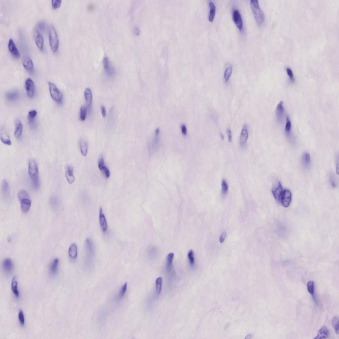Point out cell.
I'll use <instances>...</instances> for the list:
<instances>
[{
  "label": "cell",
  "instance_id": "cell-1",
  "mask_svg": "<svg viewBox=\"0 0 339 339\" xmlns=\"http://www.w3.org/2000/svg\"><path fill=\"white\" fill-rule=\"evenodd\" d=\"M28 172L34 189L38 190L40 186L39 169L36 162L33 159L29 161Z\"/></svg>",
  "mask_w": 339,
  "mask_h": 339
},
{
  "label": "cell",
  "instance_id": "cell-2",
  "mask_svg": "<svg viewBox=\"0 0 339 339\" xmlns=\"http://www.w3.org/2000/svg\"><path fill=\"white\" fill-rule=\"evenodd\" d=\"M250 6L256 22L259 25L263 23L265 20V16L263 11L260 8L257 0H251Z\"/></svg>",
  "mask_w": 339,
  "mask_h": 339
},
{
  "label": "cell",
  "instance_id": "cell-3",
  "mask_svg": "<svg viewBox=\"0 0 339 339\" xmlns=\"http://www.w3.org/2000/svg\"><path fill=\"white\" fill-rule=\"evenodd\" d=\"M49 42L51 49L55 52L57 51L59 44V41L57 33L53 26H50L49 30Z\"/></svg>",
  "mask_w": 339,
  "mask_h": 339
},
{
  "label": "cell",
  "instance_id": "cell-4",
  "mask_svg": "<svg viewBox=\"0 0 339 339\" xmlns=\"http://www.w3.org/2000/svg\"><path fill=\"white\" fill-rule=\"evenodd\" d=\"M50 92L53 100L58 104H61L63 100L62 94L53 83L48 82Z\"/></svg>",
  "mask_w": 339,
  "mask_h": 339
},
{
  "label": "cell",
  "instance_id": "cell-5",
  "mask_svg": "<svg viewBox=\"0 0 339 339\" xmlns=\"http://www.w3.org/2000/svg\"><path fill=\"white\" fill-rule=\"evenodd\" d=\"M86 259L89 261V260L92 259L95 252V247L92 241L89 239L86 240Z\"/></svg>",
  "mask_w": 339,
  "mask_h": 339
},
{
  "label": "cell",
  "instance_id": "cell-6",
  "mask_svg": "<svg viewBox=\"0 0 339 339\" xmlns=\"http://www.w3.org/2000/svg\"><path fill=\"white\" fill-rule=\"evenodd\" d=\"M292 198L291 192L288 190H285L282 193L280 202L285 208H287L291 203Z\"/></svg>",
  "mask_w": 339,
  "mask_h": 339
},
{
  "label": "cell",
  "instance_id": "cell-7",
  "mask_svg": "<svg viewBox=\"0 0 339 339\" xmlns=\"http://www.w3.org/2000/svg\"><path fill=\"white\" fill-rule=\"evenodd\" d=\"M232 18L233 21L239 31H242L243 28V21L242 16L238 9H236L233 11Z\"/></svg>",
  "mask_w": 339,
  "mask_h": 339
},
{
  "label": "cell",
  "instance_id": "cell-8",
  "mask_svg": "<svg viewBox=\"0 0 339 339\" xmlns=\"http://www.w3.org/2000/svg\"><path fill=\"white\" fill-rule=\"evenodd\" d=\"M25 88L28 96L31 98L35 93V84L33 80L30 78H28L25 82Z\"/></svg>",
  "mask_w": 339,
  "mask_h": 339
},
{
  "label": "cell",
  "instance_id": "cell-9",
  "mask_svg": "<svg viewBox=\"0 0 339 339\" xmlns=\"http://www.w3.org/2000/svg\"><path fill=\"white\" fill-rule=\"evenodd\" d=\"M285 116V110L283 101H281L277 107L276 110V118L278 122L282 123L283 121Z\"/></svg>",
  "mask_w": 339,
  "mask_h": 339
},
{
  "label": "cell",
  "instance_id": "cell-10",
  "mask_svg": "<svg viewBox=\"0 0 339 339\" xmlns=\"http://www.w3.org/2000/svg\"><path fill=\"white\" fill-rule=\"evenodd\" d=\"M283 192L281 184L278 182L277 186L274 187L272 190L273 196L277 201L280 202Z\"/></svg>",
  "mask_w": 339,
  "mask_h": 339
},
{
  "label": "cell",
  "instance_id": "cell-11",
  "mask_svg": "<svg viewBox=\"0 0 339 339\" xmlns=\"http://www.w3.org/2000/svg\"><path fill=\"white\" fill-rule=\"evenodd\" d=\"M104 69L109 76L112 77L114 76L115 71L114 68L110 65L108 58H105L103 60Z\"/></svg>",
  "mask_w": 339,
  "mask_h": 339
},
{
  "label": "cell",
  "instance_id": "cell-12",
  "mask_svg": "<svg viewBox=\"0 0 339 339\" xmlns=\"http://www.w3.org/2000/svg\"><path fill=\"white\" fill-rule=\"evenodd\" d=\"M33 35L37 47L40 50L42 51L43 50L44 44V40L42 36L37 30H35Z\"/></svg>",
  "mask_w": 339,
  "mask_h": 339
},
{
  "label": "cell",
  "instance_id": "cell-13",
  "mask_svg": "<svg viewBox=\"0 0 339 339\" xmlns=\"http://www.w3.org/2000/svg\"><path fill=\"white\" fill-rule=\"evenodd\" d=\"M84 95L88 111H89L91 109L92 102V93L91 90L86 88L84 92Z\"/></svg>",
  "mask_w": 339,
  "mask_h": 339
},
{
  "label": "cell",
  "instance_id": "cell-14",
  "mask_svg": "<svg viewBox=\"0 0 339 339\" xmlns=\"http://www.w3.org/2000/svg\"><path fill=\"white\" fill-rule=\"evenodd\" d=\"M98 167L100 170L107 178L110 177V172L108 169L105 166L103 156H101L99 162Z\"/></svg>",
  "mask_w": 339,
  "mask_h": 339
},
{
  "label": "cell",
  "instance_id": "cell-15",
  "mask_svg": "<svg viewBox=\"0 0 339 339\" xmlns=\"http://www.w3.org/2000/svg\"><path fill=\"white\" fill-rule=\"evenodd\" d=\"M248 137L247 127L246 124L243 125L242 131H241L240 138L239 143L240 145L243 146L246 144Z\"/></svg>",
  "mask_w": 339,
  "mask_h": 339
},
{
  "label": "cell",
  "instance_id": "cell-16",
  "mask_svg": "<svg viewBox=\"0 0 339 339\" xmlns=\"http://www.w3.org/2000/svg\"><path fill=\"white\" fill-rule=\"evenodd\" d=\"M8 47L11 54L14 58L17 59L19 58H20V55L19 52L12 39L9 40Z\"/></svg>",
  "mask_w": 339,
  "mask_h": 339
},
{
  "label": "cell",
  "instance_id": "cell-17",
  "mask_svg": "<svg viewBox=\"0 0 339 339\" xmlns=\"http://www.w3.org/2000/svg\"><path fill=\"white\" fill-rule=\"evenodd\" d=\"M99 218L100 223L102 231L104 232H105L107 230V224L106 218L101 208L100 209Z\"/></svg>",
  "mask_w": 339,
  "mask_h": 339
},
{
  "label": "cell",
  "instance_id": "cell-18",
  "mask_svg": "<svg viewBox=\"0 0 339 339\" xmlns=\"http://www.w3.org/2000/svg\"><path fill=\"white\" fill-rule=\"evenodd\" d=\"M0 135L1 140L4 144L8 145H12V142L9 135L3 127L1 128Z\"/></svg>",
  "mask_w": 339,
  "mask_h": 339
},
{
  "label": "cell",
  "instance_id": "cell-19",
  "mask_svg": "<svg viewBox=\"0 0 339 339\" xmlns=\"http://www.w3.org/2000/svg\"><path fill=\"white\" fill-rule=\"evenodd\" d=\"M2 190L3 198L7 200L9 198L10 192L9 184L6 180L2 181Z\"/></svg>",
  "mask_w": 339,
  "mask_h": 339
},
{
  "label": "cell",
  "instance_id": "cell-20",
  "mask_svg": "<svg viewBox=\"0 0 339 339\" xmlns=\"http://www.w3.org/2000/svg\"><path fill=\"white\" fill-rule=\"evenodd\" d=\"M23 65L25 68L30 73L33 72V65L32 59L28 56L25 57L23 61Z\"/></svg>",
  "mask_w": 339,
  "mask_h": 339
},
{
  "label": "cell",
  "instance_id": "cell-21",
  "mask_svg": "<svg viewBox=\"0 0 339 339\" xmlns=\"http://www.w3.org/2000/svg\"><path fill=\"white\" fill-rule=\"evenodd\" d=\"M15 127L16 128H15L14 132V136L16 138L19 139L21 137L23 131V126L19 120H16L15 123Z\"/></svg>",
  "mask_w": 339,
  "mask_h": 339
},
{
  "label": "cell",
  "instance_id": "cell-22",
  "mask_svg": "<svg viewBox=\"0 0 339 339\" xmlns=\"http://www.w3.org/2000/svg\"><path fill=\"white\" fill-rule=\"evenodd\" d=\"M3 268L6 273H10L13 269V263L11 259H5L3 263Z\"/></svg>",
  "mask_w": 339,
  "mask_h": 339
},
{
  "label": "cell",
  "instance_id": "cell-23",
  "mask_svg": "<svg viewBox=\"0 0 339 339\" xmlns=\"http://www.w3.org/2000/svg\"><path fill=\"white\" fill-rule=\"evenodd\" d=\"M21 208L22 211L26 213L29 210L32 204V202L30 198H25L20 201Z\"/></svg>",
  "mask_w": 339,
  "mask_h": 339
},
{
  "label": "cell",
  "instance_id": "cell-24",
  "mask_svg": "<svg viewBox=\"0 0 339 339\" xmlns=\"http://www.w3.org/2000/svg\"><path fill=\"white\" fill-rule=\"evenodd\" d=\"M330 332L328 329L325 326H323L319 330L317 335L314 339H326L328 337Z\"/></svg>",
  "mask_w": 339,
  "mask_h": 339
},
{
  "label": "cell",
  "instance_id": "cell-25",
  "mask_svg": "<svg viewBox=\"0 0 339 339\" xmlns=\"http://www.w3.org/2000/svg\"><path fill=\"white\" fill-rule=\"evenodd\" d=\"M20 97L19 93L16 91L7 92L5 95L6 100L10 102H14L17 101Z\"/></svg>",
  "mask_w": 339,
  "mask_h": 339
},
{
  "label": "cell",
  "instance_id": "cell-26",
  "mask_svg": "<svg viewBox=\"0 0 339 339\" xmlns=\"http://www.w3.org/2000/svg\"><path fill=\"white\" fill-rule=\"evenodd\" d=\"M73 168L71 166H68L65 172V176L67 180L70 184L72 183L75 180V177L73 175Z\"/></svg>",
  "mask_w": 339,
  "mask_h": 339
},
{
  "label": "cell",
  "instance_id": "cell-27",
  "mask_svg": "<svg viewBox=\"0 0 339 339\" xmlns=\"http://www.w3.org/2000/svg\"><path fill=\"white\" fill-rule=\"evenodd\" d=\"M81 152L82 155L86 156L87 155L88 146L87 142L83 138H82L80 141Z\"/></svg>",
  "mask_w": 339,
  "mask_h": 339
},
{
  "label": "cell",
  "instance_id": "cell-28",
  "mask_svg": "<svg viewBox=\"0 0 339 339\" xmlns=\"http://www.w3.org/2000/svg\"><path fill=\"white\" fill-rule=\"evenodd\" d=\"M50 205L54 211H58L60 207V203L58 198L55 196H53L50 199Z\"/></svg>",
  "mask_w": 339,
  "mask_h": 339
},
{
  "label": "cell",
  "instance_id": "cell-29",
  "mask_svg": "<svg viewBox=\"0 0 339 339\" xmlns=\"http://www.w3.org/2000/svg\"><path fill=\"white\" fill-rule=\"evenodd\" d=\"M302 163L303 167L306 169L310 167L311 163V157L309 153L307 152L303 154L302 157Z\"/></svg>",
  "mask_w": 339,
  "mask_h": 339
},
{
  "label": "cell",
  "instance_id": "cell-30",
  "mask_svg": "<svg viewBox=\"0 0 339 339\" xmlns=\"http://www.w3.org/2000/svg\"><path fill=\"white\" fill-rule=\"evenodd\" d=\"M68 253L70 257L73 259L76 258L78 254L77 247L75 243L72 244L70 246Z\"/></svg>",
  "mask_w": 339,
  "mask_h": 339
},
{
  "label": "cell",
  "instance_id": "cell-31",
  "mask_svg": "<svg viewBox=\"0 0 339 339\" xmlns=\"http://www.w3.org/2000/svg\"><path fill=\"white\" fill-rule=\"evenodd\" d=\"M174 255V253H170L167 256L166 262V269L169 272H170L172 269L173 263Z\"/></svg>",
  "mask_w": 339,
  "mask_h": 339
},
{
  "label": "cell",
  "instance_id": "cell-32",
  "mask_svg": "<svg viewBox=\"0 0 339 339\" xmlns=\"http://www.w3.org/2000/svg\"><path fill=\"white\" fill-rule=\"evenodd\" d=\"M210 12L209 20L210 22H213L216 13V7L214 4L212 2L209 3Z\"/></svg>",
  "mask_w": 339,
  "mask_h": 339
},
{
  "label": "cell",
  "instance_id": "cell-33",
  "mask_svg": "<svg viewBox=\"0 0 339 339\" xmlns=\"http://www.w3.org/2000/svg\"><path fill=\"white\" fill-rule=\"evenodd\" d=\"M17 285L18 282L17 278L15 276L13 278L12 280V283H11V288H12V291L15 295L17 297H18L19 296V293L18 291Z\"/></svg>",
  "mask_w": 339,
  "mask_h": 339
},
{
  "label": "cell",
  "instance_id": "cell-34",
  "mask_svg": "<svg viewBox=\"0 0 339 339\" xmlns=\"http://www.w3.org/2000/svg\"><path fill=\"white\" fill-rule=\"evenodd\" d=\"M59 260L56 259L52 262L50 267V271L52 274H55L57 272Z\"/></svg>",
  "mask_w": 339,
  "mask_h": 339
},
{
  "label": "cell",
  "instance_id": "cell-35",
  "mask_svg": "<svg viewBox=\"0 0 339 339\" xmlns=\"http://www.w3.org/2000/svg\"><path fill=\"white\" fill-rule=\"evenodd\" d=\"M127 287V284L126 283L123 286L121 289L120 291L118 294V295L117 296L116 299L118 301H119L121 300L123 298L124 295H125L126 293Z\"/></svg>",
  "mask_w": 339,
  "mask_h": 339
},
{
  "label": "cell",
  "instance_id": "cell-36",
  "mask_svg": "<svg viewBox=\"0 0 339 339\" xmlns=\"http://www.w3.org/2000/svg\"><path fill=\"white\" fill-rule=\"evenodd\" d=\"M17 197L20 201L25 198H30V196L27 192L24 190H21L18 191Z\"/></svg>",
  "mask_w": 339,
  "mask_h": 339
},
{
  "label": "cell",
  "instance_id": "cell-37",
  "mask_svg": "<svg viewBox=\"0 0 339 339\" xmlns=\"http://www.w3.org/2000/svg\"><path fill=\"white\" fill-rule=\"evenodd\" d=\"M307 288L308 292L313 297L314 300H315L314 296L315 292L314 282L312 281H309L307 284Z\"/></svg>",
  "mask_w": 339,
  "mask_h": 339
},
{
  "label": "cell",
  "instance_id": "cell-38",
  "mask_svg": "<svg viewBox=\"0 0 339 339\" xmlns=\"http://www.w3.org/2000/svg\"><path fill=\"white\" fill-rule=\"evenodd\" d=\"M28 120L29 125L31 128L33 130L36 129L37 127L36 117L28 116Z\"/></svg>",
  "mask_w": 339,
  "mask_h": 339
},
{
  "label": "cell",
  "instance_id": "cell-39",
  "mask_svg": "<svg viewBox=\"0 0 339 339\" xmlns=\"http://www.w3.org/2000/svg\"><path fill=\"white\" fill-rule=\"evenodd\" d=\"M87 109L85 106L81 107L80 110V116L81 120L84 121L86 120L87 114Z\"/></svg>",
  "mask_w": 339,
  "mask_h": 339
},
{
  "label": "cell",
  "instance_id": "cell-40",
  "mask_svg": "<svg viewBox=\"0 0 339 339\" xmlns=\"http://www.w3.org/2000/svg\"><path fill=\"white\" fill-rule=\"evenodd\" d=\"M332 325L336 334H339V318L337 317H334L332 320Z\"/></svg>",
  "mask_w": 339,
  "mask_h": 339
},
{
  "label": "cell",
  "instance_id": "cell-41",
  "mask_svg": "<svg viewBox=\"0 0 339 339\" xmlns=\"http://www.w3.org/2000/svg\"><path fill=\"white\" fill-rule=\"evenodd\" d=\"M162 282H163V278L161 277L158 278L156 281V290L158 295H159L161 292Z\"/></svg>",
  "mask_w": 339,
  "mask_h": 339
},
{
  "label": "cell",
  "instance_id": "cell-42",
  "mask_svg": "<svg viewBox=\"0 0 339 339\" xmlns=\"http://www.w3.org/2000/svg\"><path fill=\"white\" fill-rule=\"evenodd\" d=\"M286 120H287V122H286L285 126V132L288 136H289L291 132L292 123L288 117H287Z\"/></svg>",
  "mask_w": 339,
  "mask_h": 339
},
{
  "label": "cell",
  "instance_id": "cell-43",
  "mask_svg": "<svg viewBox=\"0 0 339 339\" xmlns=\"http://www.w3.org/2000/svg\"><path fill=\"white\" fill-rule=\"evenodd\" d=\"M232 72V67H230L227 68L225 71L224 74V78L225 81L227 82L230 77Z\"/></svg>",
  "mask_w": 339,
  "mask_h": 339
},
{
  "label": "cell",
  "instance_id": "cell-44",
  "mask_svg": "<svg viewBox=\"0 0 339 339\" xmlns=\"http://www.w3.org/2000/svg\"><path fill=\"white\" fill-rule=\"evenodd\" d=\"M221 185L222 193L225 195L227 193L229 189L228 183L225 180H222Z\"/></svg>",
  "mask_w": 339,
  "mask_h": 339
},
{
  "label": "cell",
  "instance_id": "cell-45",
  "mask_svg": "<svg viewBox=\"0 0 339 339\" xmlns=\"http://www.w3.org/2000/svg\"><path fill=\"white\" fill-rule=\"evenodd\" d=\"M188 257L190 265L193 266L194 263V252L193 250H190L188 254Z\"/></svg>",
  "mask_w": 339,
  "mask_h": 339
},
{
  "label": "cell",
  "instance_id": "cell-46",
  "mask_svg": "<svg viewBox=\"0 0 339 339\" xmlns=\"http://www.w3.org/2000/svg\"><path fill=\"white\" fill-rule=\"evenodd\" d=\"M61 0H52L51 3L53 8L56 9L59 8L61 5Z\"/></svg>",
  "mask_w": 339,
  "mask_h": 339
},
{
  "label": "cell",
  "instance_id": "cell-47",
  "mask_svg": "<svg viewBox=\"0 0 339 339\" xmlns=\"http://www.w3.org/2000/svg\"><path fill=\"white\" fill-rule=\"evenodd\" d=\"M287 74L289 77L290 80L291 81V82L293 83L295 82V78L294 77V75L292 72V71L291 69L289 67L287 68Z\"/></svg>",
  "mask_w": 339,
  "mask_h": 339
},
{
  "label": "cell",
  "instance_id": "cell-48",
  "mask_svg": "<svg viewBox=\"0 0 339 339\" xmlns=\"http://www.w3.org/2000/svg\"><path fill=\"white\" fill-rule=\"evenodd\" d=\"M330 182L331 186L333 188L337 187V183L336 178L333 175H331L330 176Z\"/></svg>",
  "mask_w": 339,
  "mask_h": 339
},
{
  "label": "cell",
  "instance_id": "cell-49",
  "mask_svg": "<svg viewBox=\"0 0 339 339\" xmlns=\"http://www.w3.org/2000/svg\"><path fill=\"white\" fill-rule=\"evenodd\" d=\"M18 317L21 324L22 326L24 325L25 323L24 316L23 312L21 310L19 312Z\"/></svg>",
  "mask_w": 339,
  "mask_h": 339
},
{
  "label": "cell",
  "instance_id": "cell-50",
  "mask_svg": "<svg viewBox=\"0 0 339 339\" xmlns=\"http://www.w3.org/2000/svg\"><path fill=\"white\" fill-rule=\"evenodd\" d=\"M46 23H45V22H41L37 24V27L41 31H43L44 30L45 27H46Z\"/></svg>",
  "mask_w": 339,
  "mask_h": 339
},
{
  "label": "cell",
  "instance_id": "cell-51",
  "mask_svg": "<svg viewBox=\"0 0 339 339\" xmlns=\"http://www.w3.org/2000/svg\"><path fill=\"white\" fill-rule=\"evenodd\" d=\"M101 110L102 115L103 117H105L107 115V111L106 109H105V108L104 106H101Z\"/></svg>",
  "mask_w": 339,
  "mask_h": 339
},
{
  "label": "cell",
  "instance_id": "cell-52",
  "mask_svg": "<svg viewBox=\"0 0 339 339\" xmlns=\"http://www.w3.org/2000/svg\"><path fill=\"white\" fill-rule=\"evenodd\" d=\"M182 132L184 135H186L187 134V128L186 126L183 124L181 127Z\"/></svg>",
  "mask_w": 339,
  "mask_h": 339
},
{
  "label": "cell",
  "instance_id": "cell-53",
  "mask_svg": "<svg viewBox=\"0 0 339 339\" xmlns=\"http://www.w3.org/2000/svg\"><path fill=\"white\" fill-rule=\"evenodd\" d=\"M226 236V232H224L222 233L220 238V242L221 243H223L224 242Z\"/></svg>",
  "mask_w": 339,
  "mask_h": 339
},
{
  "label": "cell",
  "instance_id": "cell-54",
  "mask_svg": "<svg viewBox=\"0 0 339 339\" xmlns=\"http://www.w3.org/2000/svg\"><path fill=\"white\" fill-rule=\"evenodd\" d=\"M227 133L228 135L229 141V142H231L232 141V135L231 130L229 129H228L227 131Z\"/></svg>",
  "mask_w": 339,
  "mask_h": 339
},
{
  "label": "cell",
  "instance_id": "cell-55",
  "mask_svg": "<svg viewBox=\"0 0 339 339\" xmlns=\"http://www.w3.org/2000/svg\"><path fill=\"white\" fill-rule=\"evenodd\" d=\"M338 157L337 156L336 159V170L337 174H338Z\"/></svg>",
  "mask_w": 339,
  "mask_h": 339
},
{
  "label": "cell",
  "instance_id": "cell-56",
  "mask_svg": "<svg viewBox=\"0 0 339 339\" xmlns=\"http://www.w3.org/2000/svg\"><path fill=\"white\" fill-rule=\"evenodd\" d=\"M134 32L135 35H138L139 33V30L138 28H135Z\"/></svg>",
  "mask_w": 339,
  "mask_h": 339
},
{
  "label": "cell",
  "instance_id": "cell-57",
  "mask_svg": "<svg viewBox=\"0 0 339 339\" xmlns=\"http://www.w3.org/2000/svg\"><path fill=\"white\" fill-rule=\"evenodd\" d=\"M221 138H222V139H224V137H223V135H222V134H221Z\"/></svg>",
  "mask_w": 339,
  "mask_h": 339
}]
</instances>
